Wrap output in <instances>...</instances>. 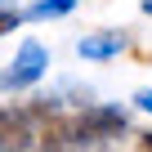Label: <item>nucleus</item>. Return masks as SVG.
Wrapping results in <instances>:
<instances>
[{
  "mask_svg": "<svg viewBox=\"0 0 152 152\" xmlns=\"http://www.w3.org/2000/svg\"><path fill=\"white\" fill-rule=\"evenodd\" d=\"M125 49V31H99V36H85L81 40V54L85 58H112Z\"/></svg>",
  "mask_w": 152,
  "mask_h": 152,
  "instance_id": "nucleus-4",
  "label": "nucleus"
},
{
  "mask_svg": "<svg viewBox=\"0 0 152 152\" xmlns=\"http://www.w3.org/2000/svg\"><path fill=\"white\" fill-rule=\"evenodd\" d=\"M36 148V125L23 107H0V152H27Z\"/></svg>",
  "mask_w": 152,
  "mask_h": 152,
  "instance_id": "nucleus-3",
  "label": "nucleus"
},
{
  "mask_svg": "<svg viewBox=\"0 0 152 152\" xmlns=\"http://www.w3.org/2000/svg\"><path fill=\"white\" fill-rule=\"evenodd\" d=\"M76 5V0H40V5H31V18H58Z\"/></svg>",
  "mask_w": 152,
  "mask_h": 152,
  "instance_id": "nucleus-5",
  "label": "nucleus"
},
{
  "mask_svg": "<svg viewBox=\"0 0 152 152\" xmlns=\"http://www.w3.org/2000/svg\"><path fill=\"white\" fill-rule=\"evenodd\" d=\"M72 130L81 139V148L85 143H103V139H116L125 130V112L121 107H85L81 116H72Z\"/></svg>",
  "mask_w": 152,
  "mask_h": 152,
  "instance_id": "nucleus-1",
  "label": "nucleus"
},
{
  "mask_svg": "<svg viewBox=\"0 0 152 152\" xmlns=\"http://www.w3.org/2000/svg\"><path fill=\"white\" fill-rule=\"evenodd\" d=\"M27 152H36V148H27Z\"/></svg>",
  "mask_w": 152,
  "mask_h": 152,
  "instance_id": "nucleus-11",
  "label": "nucleus"
},
{
  "mask_svg": "<svg viewBox=\"0 0 152 152\" xmlns=\"http://www.w3.org/2000/svg\"><path fill=\"white\" fill-rule=\"evenodd\" d=\"M139 152H152V134H143V139H139Z\"/></svg>",
  "mask_w": 152,
  "mask_h": 152,
  "instance_id": "nucleus-8",
  "label": "nucleus"
},
{
  "mask_svg": "<svg viewBox=\"0 0 152 152\" xmlns=\"http://www.w3.org/2000/svg\"><path fill=\"white\" fill-rule=\"evenodd\" d=\"M18 23H23V14H18L14 5H5V9H0V36H5V31H14Z\"/></svg>",
  "mask_w": 152,
  "mask_h": 152,
  "instance_id": "nucleus-6",
  "label": "nucleus"
},
{
  "mask_svg": "<svg viewBox=\"0 0 152 152\" xmlns=\"http://www.w3.org/2000/svg\"><path fill=\"white\" fill-rule=\"evenodd\" d=\"M45 67H49L45 49H40L36 40H23V49H18L14 67H9V72H0V90H23V85H36L40 76H45Z\"/></svg>",
  "mask_w": 152,
  "mask_h": 152,
  "instance_id": "nucleus-2",
  "label": "nucleus"
},
{
  "mask_svg": "<svg viewBox=\"0 0 152 152\" xmlns=\"http://www.w3.org/2000/svg\"><path fill=\"white\" fill-rule=\"evenodd\" d=\"M0 9H5V0H0Z\"/></svg>",
  "mask_w": 152,
  "mask_h": 152,
  "instance_id": "nucleus-10",
  "label": "nucleus"
},
{
  "mask_svg": "<svg viewBox=\"0 0 152 152\" xmlns=\"http://www.w3.org/2000/svg\"><path fill=\"white\" fill-rule=\"evenodd\" d=\"M143 14H152V0H143Z\"/></svg>",
  "mask_w": 152,
  "mask_h": 152,
  "instance_id": "nucleus-9",
  "label": "nucleus"
},
{
  "mask_svg": "<svg viewBox=\"0 0 152 152\" xmlns=\"http://www.w3.org/2000/svg\"><path fill=\"white\" fill-rule=\"evenodd\" d=\"M134 103H139L143 112H152V90H139V94H134Z\"/></svg>",
  "mask_w": 152,
  "mask_h": 152,
  "instance_id": "nucleus-7",
  "label": "nucleus"
}]
</instances>
